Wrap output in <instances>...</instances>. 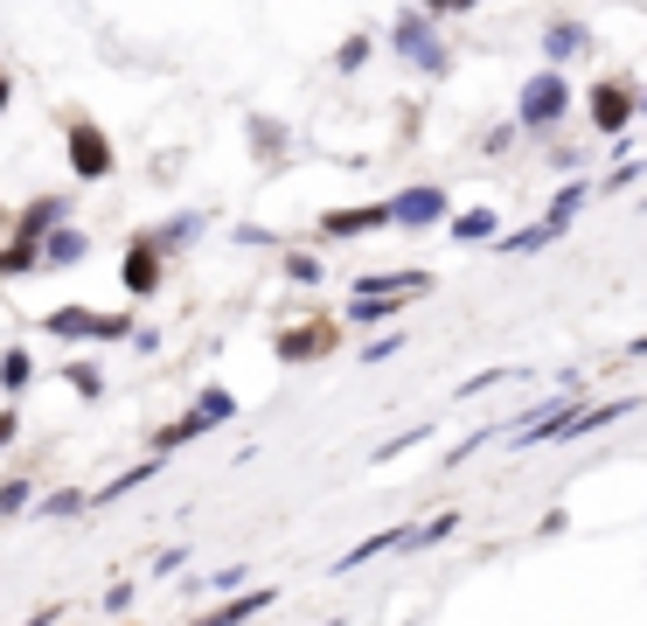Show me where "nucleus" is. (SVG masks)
<instances>
[{"label":"nucleus","instance_id":"ddd939ff","mask_svg":"<svg viewBox=\"0 0 647 626\" xmlns=\"http://www.w3.org/2000/svg\"><path fill=\"white\" fill-rule=\"evenodd\" d=\"M0 111H8V78H0Z\"/></svg>","mask_w":647,"mask_h":626},{"label":"nucleus","instance_id":"20e7f679","mask_svg":"<svg viewBox=\"0 0 647 626\" xmlns=\"http://www.w3.org/2000/svg\"><path fill=\"white\" fill-rule=\"evenodd\" d=\"M328 349H334V328H293V334L279 341L285 363H299V355H328Z\"/></svg>","mask_w":647,"mask_h":626},{"label":"nucleus","instance_id":"f03ea898","mask_svg":"<svg viewBox=\"0 0 647 626\" xmlns=\"http://www.w3.org/2000/svg\"><path fill=\"white\" fill-rule=\"evenodd\" d=\"M126 286H132V293H154V286H161V258H154V244H132V251H126Z\"/></svg>","mask_w":647,"mask_h":626},{"label":"nucleus","instance_id":"0eeeda50","mask_svg":"<svg viewBox=\"0 0 647 626\" xmlns=\"http://www.w3.org/2000/svg\"><path fill=\"white\" fill-rule=\"evenodd\" d=\"M264 599H272V592H251V599H231V605H223V613H209V619H196V626H237L244 613H258V605Z\"/></svg>","mask_w":647,"mask_h":626},{"label":"nucleus","instance_id":"f257e3e1","mask_svg":"<svg viewBox=\"0 0 647 626\" xmlns=\"http://www.w3.org/2000/svg\"><path fill=\"white\" fill-rule=\"evenodd\" d=\"M70 167H78L84 181L111 175V146H105V132H98V126H70Z\"/></svg>","mask_w":647,"mask_h":626},{"label":"nucleus","instance_id":"f8f14e48","mask_svg":"<svg viewBox=\"0 0 647 626\" xmlns=\"http://www.w3.org/2000/svg\"><path fill=\"white\" fill-rule=\"evenodd\" d=\"M425 8H473V0H425Z\"/></svg>","mask_w":647,"mask_h":626},{"label":"nucleus","instance_id":"39448f33","mask_svg":"<svg viewBox=\"0 0 647 626\" xmlns=\"http://www.w3.org/2000/svg\"><path fill=\"white\" fill-rule=\"evenodd\" d=\"M626 111H634V98H626V84H605V91H592V119H599V126H626Z\"/></svg>","mask_w":647,"mask_h":626},{"label":"nucleus","instance_id":"9d476101","mask_svg":"<svg viewBox=\"0 0 647 626\" xmlns=\"http://www.w3.org/2000/svg\"><path fill=\"white\" fill-rule=\"evenodd\" d=\"M0 383H8V390H22V383H28V355H8V376H0Z\"/></svg>","mask_w":647,"mask_h":626},{"label":"nucleus","instance_id":"6e6552de","mask_svg":"<svg viewBox=\"0 0 647 626\" xmlns=\"http://www.w3.org/2000/svg\"><path fill=\"white\" fill-rule=\"evenodd\" d=\"M390 216H411V223L425 216V223H432V216H439V196H432V188H425V196H404V202L390 209Z\"/></svg>","mask_w":647,"mask_h":626},{"label":"nucleus","instance_id":"7ed1b4c3","mask_svg":"<svg viewBox=\"0 0 647 626\" xmlns=\"http://www.w3.org/2000/svg\"><path fill=\"white\" fill-rule=\"evenodd\" d=\"M49 328L56 334H126V320H98V314H84V307H63Z\"/></svg>","mask_w":647,"mask_h":626},{"label":"nucleus","instance_id":"1a4fd4ad","mask_svg":"<svg viewBox=\"0 0 647 626\" xmlns=\"http://www.w3.org/2000/svg\"><path fill=\"white\" fill-rule=\"evenodd\" d=\"M557 111V84H543V91H529V119H550Z\"/></svg>","mask_w":647,"mask_h":626},{"label":"nucleus","instance_id":"423d86ee","mask_svg":"<svg viewBox=\"0 0 647 626\" xmlns=\"http://www.w3.org/2000/svg\"><path fill=\"white\" fill-rule=\"evenodd\" d=\"M376 223H390V209H349V216H328V231L349 237V231H376Z\"/></svg>","mask_w":647,"mask_h":626},{"label":"nucleus","instance_id":"9b49d317","mask_svg":"<svg viewBox=\"0 0 647 626\" xmlns=\"http://www.w3.org/2000/svg\"><path fill=\"white\" fill-rule=\"evenodd\" d=\"M14 439V411H0V446H8Z\"/></svg>","mask_w":647,"mask_h":626}]
</instances>
